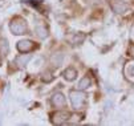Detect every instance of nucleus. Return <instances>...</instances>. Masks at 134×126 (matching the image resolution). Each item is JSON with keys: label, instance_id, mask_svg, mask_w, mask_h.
I'll list each match as a JSON object with an SVG mask.
<instances>
[{"label": "nucleus", "instance_id": "1", "mask_svg": "<svg viewBox=\"0 0 134 126\" xmlns=\"http://www.w3.org/2000/svg\"><path fill=\"white\" fill-rule=\"evenodd\" d=\"M69 97H70V102H72V106L73 109L79 110L85 105V101H86V96L85 93L80 92V90H72L69 93Z\"/></svg>", "mask_w": 134, "mask_h": 126}, {"label": "nucleus", "instance_id": "10", "mask_svg": "<svg viewBox=\"0 0 134 126\" xmlns=\"http://www.w3.org/2000/svg\"><path fill=\"white\" fill-rule=\"evenodd\" d=\"M90 84H92L90 78H89V77H84V78L79 82V90H85V89H88V88L90 86Z\"/></svg>", "mask_w": 134, "mask_h": 126}, {"label": "nucleus", "instance_id": "3", "mask_svg": "<svg viewBox=\"0 0 134 126\" xmlns=\"http://www.w3.org/2000/svg\"><path fill=\"white\" fill-rule=\"evenodd\" d=\"M16 48H17L19 52H21V53H29V52H32L36 48V44L33 41H31V40H21V41L17 43Z\"/></svg>", "mask_w": 134, "mask_h": 126}, {"label": "nucleus", "instance_id": "6", "mask_svg": "<svg viewBox=\"0 0 134 126\" xmlns=\"http://www.w3.org/2000/svg\"><path fill=\"white\" fill-rule=\"evenodd\" d=\"M110 5H111V9L116 13H124L127 9V5L124 2H120V0H113L110 3Z\"/></svg>", "mask_w": 134, "mask_h": 126}, {"label": "nucleus", "instance_id": "9", "mask_svg": "<svg viewBox=\"0 0 134 126\" xmlns=\"http://www.w3.org/2000/svg\"><path fill=\"white\" fill-rule=\"evenodd\" d=\"M63 60H64V55L63 53H54L51 59V62L54 65V66H60L63 64Z\"/></svg>", "mask_w": 134, "mask_h": 126}, {"label": "nucleus", "instance_id": "7", "mask_svg": "<svg viewBox=\"0 0 134 126\" xmlns=\"http://www.w3.org/2000/svg\"><path fill=\"white\" fill-rule=\"evenodd\" d=\"M76 77H77V70H76L74 68H68L65 72H64V78L68 80V81H73L76 80Z\"/></svg>", "mask_w": 134, "mask_h": 126}, {"label": "nucleus", "instance_id": "5", "mask_svg": "<svg viewBox=\"0 0 134 126\" xmlns=\"http://www.w3.org/2000/svg\"><path fill=\"white\" fill-rule=\"evenodd\" d=\"M52 104H53V106H56V107H64L65 104H66V100H65L64 94L59 92V93H54V94H53V97H52Z\"/></svg>", "mask_w": 134, "mask_h": 126}, {"label": "nucleus", "instance_id": "2", "mask_svg": "<svg viewBox=\"0 0 134 126\" xmlns=\"http://www.w3.org/2000/svg\"><path fill=\"white\" fill-rule=\"evenodd\" d=\"M9 29L13 35H24L27 32V23L21 17H15L9 24Z\"/></svg>", "mask_w": 134, "mask_h": 126}, {"label": "nucleus", "instance_id": "8", "mask_svg": "<svg viewBox=\"0 0 134 126\" xmlns=\"http://www.w3.org/2000/svg\"><path fill=\"white\" fill-rule=\"evenodd\" d=\"M35 31H36L37 36H39L40 39H45L47 36H48V29H47V27H45V25H43V24H39V25H36Z\"/></svg>", "mask_w": 134, "mask_h": 126}, {"label": "nucleus", "instance_id": "12", "mask_svg": "<svg viewBox=\"0 0 134 126\" xmlns=\"http://www.w3.org/2000/svg\"><path fill=\"white\" fill-rule=\"evenodd\" d=\"M29 59H31L29 55H27V56H19L15 61H16V64H17L19 66H23V65H25V64L29 61Z\"/></svg>", "mask_w": 134, "mask_h": 126}, {"label": "nucleus", "instance_id": "13", "mask_svg": "<svg viewBox=\"0 0 134 126\" xmlns=\"http://www.w3.org/2000/svg\"><path fill=\"white\" fill-rule=\"evenodd\" d=\"M43 80H44V81H47V82H51V81L53 80V77L51 76V73H44V77H43Z\"/></svg>", "mask_w": 134, "mask_h": 126}, {"label": "nucleus", "instance_id": "11", "mask_svg": "<svg viewBox=\"0 0 134 126\" xmlns=\"http://www.w3.org/2000/svg\"><path fill=\"white\" fill-rule=\"evenodd\" d=\"M0 52H2V55H4V56H7L8 52H9L8 43H7V40H4V39H0Z\"/></svg>", "mask_w": 134, "mask_h": 126}, {"label": "nucleus", "instance_id": "14", "mask_svg": "<svg viewBox=\"0 0 134 126\" xmlns=\"http://www.w3.org/2000/svg\"><path fill=\"white\" fill-rule=\"evenodd\" d=\"M130 53H131L130 56H133V57H134V44H133V45H131V48H130Z\"/></svg>", "mask_w": 134, "mask_h": 126}, {"label": "nucleus", "instance_id": "4", "mask_svg": "<svg viewBox=\"0 0 134 126\" xmlns=\"http://www.w3.org/2000/svg\"><path fill=\"white\" fill-rule=\"evenodd\" d=\"M69 117H70V114H69L68 112H65V110H59V112H56V113L52 114V122H53L54 125H61V123H64L65 121H68Z\"/></svg>", "mask_w": 134, "mask_h": 126}]
</instances>
